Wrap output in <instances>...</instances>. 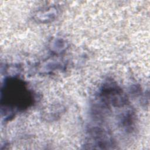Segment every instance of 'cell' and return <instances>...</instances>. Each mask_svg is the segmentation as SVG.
<instances>
[{
	"mask_svg": "<svg viewBox=\"0 0 150 150\" xmlns=\"http://www.w3.org/2000/svg\"><path fill=\"white\" fill-rule=\"evenodd\" d=\"M34 101V94L23 80L16 76L4 80L1 89V109L5 119L10 120L16 112L27 110Z\"/></svg>",
	"mask_w": 150,
	"mask_h": 150,
	"instance_id": "obj_1",
	"label": "cell"
},
{
	"mask_svg": "<svg viewBox=\"0 0 150 150\" xmlns=\"http://www.w3.org/2000/svg\"><path fill=\"white\" fill-rule=\"evenodd\" d=\"M98 97L99 103L107 110H110L111 107H124L129 103L127 95L112 80H108L103 84Z\"/></svg>",
	"mask_w": 150,
	"mask_h": 150,
	"instance_id": "obj_2",
	"label": "cell"
},
{
	"mask_svg": "<svg viewBox=\"0 0 150 150\" xmlns=\"http://www.w3.org/2000/svg\"><path fill=\"white\" fill-rule=\"evenodd\" d=\"M89 145L93 148L112 149L115 142L111 132L104 127L95 126L90 128L88 131Z\"/></svg>",
	"mask_w": 150,
	"mask_h": 150,
	"instance_id": "obj_3",
	"label": "cell"
}]
</instances>
